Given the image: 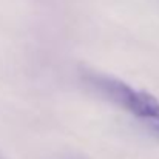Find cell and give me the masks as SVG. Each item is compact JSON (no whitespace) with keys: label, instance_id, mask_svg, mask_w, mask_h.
<instances>
[{"label":"cell","instance_id":"3","mask_svg":"<svg viewBox=\"0 0 159 159\" xmlns=\"http://www.w3.org/2000/svg\"><path fill=\"white\" fill-rule=\"evenodd\" d=\"M0 159H2V158H0Z\"/></svg>","mask_w":159,"mask_h":159},{"label":"cell","instance_id":"1","mask_svg":"<svg viewBox=\"0 0 159 159\" xmlns=\"http://www.w3.org/2000/svg\"><path fill=\"white\" fill-rule=\"evenodd\" d=\"M84 80L93 88V91L122 108L152 134L159 138V99L153 94L105 74L87 73Z\"/></svg>","mask_w":159,"mask_h":159},{"label":"cell","instance_id":"2","mask_svg":"<svg viewBox=\"0 0 159 159\" xmlns=\"http://www.w3.org/2000/svg\"><path fill=\"white\" fill-rule=\"evenodd\" d=\"M70 159H77V158H70Z\"/></svg>","mask_w":159,"mask_h":159}]
</instances>
